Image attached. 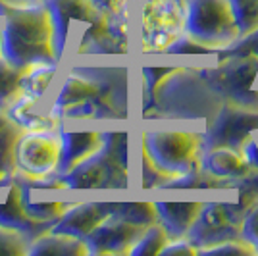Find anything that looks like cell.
<instances>
[{"instance_id":"obj_5","label":"cell","mask_w":258,"mask_h":256,"mask_svg":"<svg viewBox=\"0 0 258 256\" xmlns=\"http://www.w3.org/2000/svg\"><path fill=\"white\" fill-rule=\"evenodd\" d=\"M256 129L258 110L239 106L226 100L224 106L220 108L218 116L212 119L210 127L206 129L203 145H205V150L218 149V147L241 150L247 139H250L252 131Z\"/></svg>"},{"instance_id":"obj_21","label":"cell","mask_w":258,"mask_h":256,"mask_svg":"<svg viewBox=\"0 0 258 256\" xmlns=\"http://www.w3.org/2000/svg\"><path fill=\"white\" fill-rule=\"evenodd\" d=\"M20 77L22 74H16V70L0 66V100L8 98L16 91V87H20Z\"/></svg>"},{"instance_id":"obj_10","label":"cell","mask_w":258,"mask_h":256,"mask_svg":"<svg viewBox=\"0 0 258 256\" xmlns=\"http://www.w3.org/2000/svg\"><path fill=\"white\" fill-rule=\"evenodd\" d=\"M60 143H62L60 168L66 173H70L74 168L93 158L102 149L104 135L98 131H70V133H64Z\"/></svg>"},{"instance_id":"obj_9","label":"cell","mask_w":258,"mask_h":256,"mask_svg":"<svg viewBox=\"0 0 258 256\" xmlns=\"http://www.w3.org/2000/svg\"><path fill=\"white\" fill-rule=\"evenodd\" d=\"M199 168L206 171L208 175L226 181L227 185H231V181L247 175L250 171L243 152L235 149H227V147L205 150V154L201 156Z\"/></svg>"},{"instance_id":"obj_2","label":"cell","mask_w":258,"mask_h":256,"mask_svg":"<svg viewBox=\"0 0 258 256\" xmlns=\"http://www.w3.org/2000/svg\"><path fill=\"white\" fill-rule=\"evenodd\" d=\"M185 33L210 46L212 50L226 48L239 37L229 0H187Z\"/></svg>"},{"instance_id":"obj_3","label":"cell","mask_w":258,"mask_h":256,"mask_svg":"<svg viewBox=\"0 0 258 256\" xmlns=\"http://www.w3.org/2000/svg\"><path fill=\"white\" fill-rule=\"evenodd\" d=\"M245 212L237 204L208 203L203 204L201 214L195 224L187 231L185 239H189L199 252L220 243L241 237V224Z\"/></svg>"},{"instance_id":"obj_15","label":"cell","mask_w":258,"mask_h":256,"mask_svg":"<svg viewBox=\"0 0 258 256\" xmlns=\"http://www.w3.org/2000/svg\"><path fill=\"white\" fill-rule=\"evenodd\" d=\"M121 210H112V214L129 222V224L143 225V227H149V225L156 224L158 222V214H156V206L154 203H129V204H119Z\"/></svg>"},{"instance_id":"obj_19","label":"cell","mask_w":258,"mask_h":256,"mask_svg":"<svg viewBox=\"0 0 258 256\" xmlns=\"http://www.w3.org/2000/svg\"><path fill=\"white\" fill-rule=\"evenodd\" d=\"M241 237L247 239L250 245L258 250V201L247 208L241 224Z\"/></svg>"},{"instance_id":"obj_7","label":"cell","mask_w":258,"mask_h":256,"mask_svg":"<svg viewBox=\"0 0 258 256\" xmlns=\"http://www.w3.org/2000/svg\"><path fill=\"white\" fill-rule=\"evenodd\" d=\"M62 143L60 139L46 137L43 133H33L16 145V160L31 175L43 177L60 166Z\"/></svg>"},{"instance_id":"obj_14","label":"cell","mask_w":258,"mask_h":256,"mask_svg":"<svg viewBox=\"0 0 258 256\" xmlns=\"http://www.w3.org/2000/svg\"><path fill=\"white\" fill-rule=\"evenodd\" d=\"M216 56H218V62L233 60V58H258V29L239 35L226 48H220Z\"/></svg>"},{"instance_id":"obj_20","label":"cell","mask_w":258,"mask_h":256,"mask_svg":"<svg viewBox=\"0 0 258 256\" xmlns=\"http://www.w3.org/2000/svg\"><path fill=\"white\" fill-rule=\"evenodd\" d=\"M181 72V68H147L143 70V79H145V87H147V93L149 96H154L156 87L160 85L164 79H168L170 75Z\"/></svg>"},{"instance_id":"obj_18","label":"cell","mask_w":258,"mask_h":256,"mask_svg":"<svg viewBox=\"0 0 258 256\" xmlns=\"http://www.w3.org/2000/svg\"><path fill=\"white\" fill-rule=\"evenodd\" d=\"M203 252L205 254H252V252H256V248L250 245L247 239L237 237V239H231V241H226V243L210 246Z\"/></svg>"},{"instance_id":"obj_13","label":"cell","mask_w":258,"mask_h":256,"mask_svg":"<svg viewBox=\"0 0 258 256\" xmlns=\"http://www.w3.org/2000/svg\"><path fill=\"white\" fill-rule=\"evenodd\" d=\"M170 243V235L162 227V224H152L149 225L143 235L139 237V241L131 246V254H160L162 248Z\"/></svg>"},{"instance_id":"obj_8","label":"cell","mask_w":258,"mask_h":256,"mask_svg":"<svg viewBox=\"0 0 258 256\" xmlns=\"http://www.w3.org/2000/svg\"><path fill=\"white\" fill-rule=\"evenodd\" d=\"M147 227L123 222L110 214L102 224H98L89 233V245H95L98 252H129L131 246L139 241Z\"/></svg>"},{"instance_id":"obj_6","label":"cell","mask_w":258,"mask_h":256,"mask_svg":"<svg viewBox=\"0 0 258 256\" xmlns=\"http://www.w3.org/2000/svg\"><path fill=\"white\" fill-rule=\"evenodd\" d=\"M8 27L12 29L10 37L6 39V44H12L10 54H18L25 60L37 50L41 58H50L54 23L46 10L37 8V12L20 16L18 20L8 23Z\"/></svg>"},{"instance_id":"obj_1","label":"cell","mask_w":258,"mask_h":256,"mask_svg":"<svg viewBox=\"0 0 258 256\" xmlns=\"http://www.w3.org/2000/svg\"><path fill=\"white\" fill-rule=\"evenodd\" d=\"M203 137L185 129H151L143 131V152L170 181L199 170Z\"/></svg>"},{"instance_id":"obj_4","label":"cell","mask_w":258,"mask_h":256,"mask_svg":"<svg viewBox=\"0 0 258 256\" xmlns=\"http://www.w3.org/2000/svg\"><path fill=\"white\" fill-rule=\"evenodd\" d=\"M206 81L218 93L226 96L227 102L252 108L258 102V93L250 87L258 74V58H233L224 60L216 70H205ZM256 110V108H254Z\"/></svg>"},{"instance_id":"obj_22","label":"cell","mask_w":258,"mask_h":256,"mask_svg":"<svg viewBox=\"0 0 258 256\" xmlns=\"http://www.w3.org/2000/svg\"><path fill=\"white\" fill-rule=\"evenodd\" d=\"M241 152H243V156H245V160H247L248 168L258 171V141L247 139V143L243 145Z\"/></svg>"},{"instance_id":"obj_16","label":"cell","mask_w":258,"mask_h":256,"mask_svg":"<svg viewBox=\"0 0 258 256\" xmlns=\"http://www.w3.org/2000/svg\"><path fill=\"white\" fill-rule=\"evenodd\" d=\"M239 35L258 29V0H229Z\"/></svg>"},{"instance_id":"obj_12","label":"cell","mask_w":258,"mask_h":256,"mask_svg":"<svg viewBox=\"0 0 258 256\" xmlns=\"http://www.w3.org/2000/svg\"><path fill=\"white\" fill-rule=\"evenodd\" d=\"M104 204H85L77 206L72 212L64 216L60 227H56V233L72 235V237H87L98 224H102L110 216V210H102Z\"/></svg>"},{"instance_id":"obj_17","label":"cell","mask_w":258,"mask_h":256,"mask_svg":"<svg viewBox=\"0 0 258 256\" xmlns=\"http://www.w3.org/2000/svg\"><path fill=\"white\" fill-rule=\"evenodd\" d=\"M164 52L168 54H216V50H212L210 46L199 43L191 39L189 35L187 37H175L172 43L166 46Z\"/></svg>"},{"instance_id":"obj_11","label":"cell","mask_w":258,"mask_h":256,"mask_svg":"<svg viewBox=\"0 0 258 256\" xmlns=\"http://www.w3.org/2000/svg\"><path fill=\"white\" fill-rule=\"evenodd\" d=\"M205 203H154L158 224L168 231L170 239L185 237L201 214Z\"/></svg>"}]
</instances>
